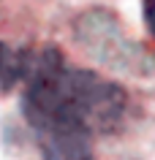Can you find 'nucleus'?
I'll list each match as a JSON object with an SVG mask.
<instances>
[{
  "mask_svg": "<svg viewBox=\"0 0 155 160\" xmlns=\"http://www.w3.org/2000/svg\"><path fill=\"white\" fill-rule=\"evenodd\" d=\"M125 106V92L114 82L57 57L30 76L22 98L44 160H93L95 136L117 130Z\"/></svg>",
  "mask_w": 155,
  "mask_h": 160,
  "instance_id": "f257e3e1",
  "label": "nucleus"
},
{
  "mask_svg": "<svg viewBox=\"0 0 155 160\" xmlns=\"http://www.w3.org/2000/svg\"><path fill=\"white\" fill-rule=\"evenodd\" d=\"M144 22L150 27V33L155 35V0H144Z\"/></svg>",
  "mask_w": 155,
  "mask_h": 160,
  "instance_id": "f03ea898",
  "label": "nucleus"
},
{
  "mask_svg": "<svg viewBox=\"0 0 155 160\" xmlns=\"http://www.w3.org/2000/svg\"><path fill=\"white\" fill-rule=\"evenodd\" d=\"M6 62H8V52H6V46H0V73H3Z\"/></svg>",
  "mask_w": 155,
  "mask_h": 160,
  "instance_id": "7ed1b4c3",
  "label": "nucleus"
}]
</instances>
